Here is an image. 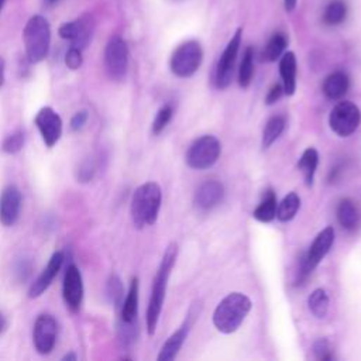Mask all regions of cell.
I'll return each instance as SVG.
<instances>
[{"label": "cell", "instance_id": "9", "mask_svg": "<svg viewBox=\"0 0 361 361\" xmlns=\"http://www.w3.org/2000/svg\"><path fill=\"white\" fill-rule=\"evenodd\" d=\"M104 66L110 79L123 80L128 68V48L126 41L114 35L104 48Z\"/></svg>", "mask_w": 361, "mask_h": 361}, {"label": "cell", "instance_id": "5", "mask_svg": "<svg viewBox=\"0 0 361 361\" xmlns=\"http://www.w3.org/2000/svg\"><path fill=\"white\" fill-rule=\"evenodd\" d=\"M333 243H334V228L331 226H327L316 235L307 252L303 255L300 261L299 274H298L299 283H302L307 278V275L320 264V261L330 251Z\"/></svg>", "mask_w": 361, "mask_h": 361}, {"label": "cell", "instance_id": "17", "mask_svg": "<svg viewBox=\"0 0 361 361\" xmlns=\"http://www.w3.org/2000/svg\"><path fill=\"white\" fill-rule=\"evenodd\" d=\"M224 196V188L217 180H206L202 183L195 195V204L200 210H210L216 207Z\"/></svg>", "mask_w": 361, "mask_h": 361}, {"label": "cell", "instance_id": "25", "mask_svg": "<svg viewBox=\"0 0 361 361\" xmlns=\"http://www.w3.org/2000/svg\"><path fill=\"white\" fill-rule=\"evenodd\" d=\"M286 45H288V37L283 32H275L267 42V45L262 51L261 59L265 62L276 61L285 51Z\"/></svg>", "mask_w": 361, "mask_h": 361}, {"label": "cell", "instance_id": "28", "mask_svg": "<svg viewBox=\"0 0 361 361\" xmlns=\"http://www.w3.org/2000/svg\"><path fill=\"white\" fill-rule=\"evenodd\" d=\"M252 75H254V49L251 47H247L243 54V59L238 71V85L243 89L248 87L252 80Z\"/></svg>", "mask_w": 361, "mask_h": 361}, {"label": "cell", "instance_id": "35", "mask_svg": "<svg viewBox=\"0 0 361 361\" xmlns=\"http://www.w3.org/2000/svg\"><path fill=\"white\" fill-rule=\"evenodd\" d=\"M83 62V56H82V49L76 48V47H71L65 55V63L69 69L76 71L82 66Z\"/></svg>", "mask_w": 361, "mask_h": 361}, {"label": "cell", "instance_id": "12", "mask_svg": "<svg viewBox=\"0 0 361 361\" xmlns=\"http://www.w3.org/2000/svg\"><path fill=\"white\" fill-rule=\"evenodd\" d=\"M34 124L37 126L45 147L52 148L62 135V118L49 106L41 107L34 117Z\"/></svg>", "mask_w": 361, "mask_h": 361}, {"label": "cell", "instance_id": "36", "mask_svg": "<svg viewBox=\"0 0 361 361\" xmlns=\"http://www.w3.org/2000/svg\"><path fill=\"white\" fill-rule=\"evenodd\" d=\"M313 353H314V355H316L319 360H322V361H329V360L333 358L330 345H329L327 340H324V338H320V340H317V341L313 344Z\"/></svg>", "mask_w": 361, "mask_h": 361}, {"label": "cell", "instance_id": "21", "mask_svg": "<svg viewBox=\"0 0 361 361\" xmlns=\"http://www.w3.org/2000/svg\"><path fill=\"white\" fill-rule=\"evenodd\" d=\"M279 73L282 78L283 93L288 96L295 93L296 89V58L293 52H286L279 62Z\"/></svg>", "mask_w": 361, "mask_h": 361}, {"label": "cell", "instance_id": "4", "mask_svg": "<svg viewBox=\"0 0 361 361\" xmlns=\"http://www.w3.org/2000/svg\"><path fill=\"white\" fill-rule=\"evenodd\" d=\"M23 39L27 59L31 63L44 61L48 55L51 44V28L45 17L39 14L30 17L23 31Z\"/></svg>", "mask_w": 361, "mask_h": 361}, {"label": "cell", "instance_id": "8", "mask_svg": "<svg viewBox=\"0 0 361 361\" xmlns=\"http://www.w3.org/2000/svg\"><path fill=\"white\" fill-rule=\"evenodd\" d=\"M361 123V111L351 102H338L330 111V128L340 137L351 135Z\"/></svg>", "mask_w": 361, "mask_h": 361}, {"label": "cell", "instance_id": "2", "mask_svg": "<svg viewBox=\"0 0 361 361\" xmlns=\"http://www.w3.org/2000/svg\"><path fill=\"white\" fill-rule=\"evenodd\" d=\"M162 192L158 183L145 182L138 186L131 197V217L135 227L152 226L159 213Z\"/></svg>", "mask_w": 361, "mask_h": 361}, {"label": "cell", "instance_id": "38", "mask_svg": "<svg viewBox=\"0 0 361 361\" xmlns=\"http://www.w3.org/2000/svg\"><path fill=\"white\" fill-rule=\"evenodd\" d=\"M89 118V113L87 110H79L78 113L73 114V117L71 118V128L73 131H79L80 128H83V126L86 124Z\"/></svg>", "mask_w": 361, "mask_h": 361}, {"label": "cell", "instance_id": "7", "mask_svg": "<svg viewBox=\"0 0 361 361\" xmlns=\"http://www.w3.org/2000/svg\"><path fill=\"white\" fill-rule=\"evenodd\" d=\"M220 152V141L214 135H203L189 147L186 162L193 169H206L219 159Z\"/></svg>", "mask_w": 361, "mask_h": 361}, {"label": "cell", "instance_id": "32", "mask_svg": "<svg viewBox=\"0 0 361 361\" xmlns=\"http://www.w3.org/2000/svg\"><path fill=\"white\" fill-rule=\"evenodd\" d=\"M24 131L23 130H17V131H14V133H11V134H8L4 140H3V142H1V151L3 152H6V154H17V152H20L21 149H23V147H24Z\"/></svg>", "mask_w": 361, "mask_h": 361}, {"label": "cell", "instance_id": "31", "mask_svg": "<svg viewBox=\"0 0 361 361\" xmlns=\"http://www.w3.org/2000/svg\"><path fill=\"white\" fill-rule=\"evenodd\" d=\"M106 295L109 298V300L116 306H121L123 299H124V288L121 283V279L118 278V275L111 274L107 279V285H106Z\"/></svg>", "mask_w": 361, "mask_h": 361}, {"label": "cell", "instance_id": "15", "mask_svg": "<svg viewBox=\"0 0 361 361\" xmlns=\"http://www.w3.org/2000/svg\"><path fill=\"white\" fill-rule=\"evenodd\" d=\"M23 196L16 185H7L0 193V223L11 227L17 223L21 212Z\"/></svg>", "mask_w": 361, "mask_h": 361}, {"label": "cell", "instance_id": "18", "mask_svg": "<svg viewBox=\"0 0 361 361\" xmlns=\"http://www.w3.org/2000/svg\"><path fill=\"white\" fill-rule=\"evenodd\" d=\"M190 326H192V317L189 314V317L183 322V324L165 341V344L162 345V348L158 354V361H171L178 355L180 347L183 345V343L188 337Z\"/></svg>", "mask_w": 361, "mask_h": 361}, {"label": "cell", "instance_id": "40", "mask_svg": "<svg viewBox=\"0 0 361 361\" xmlns=\"http://www.w3.org/2000/svg\"><path fill=\"white\" fill-rule=\"evenodd\" d=\"M4 71H6V63H4V59L0 56V87L4 85Z\"/></svg>", "mask_w": 361, "mask_h": 361}, {"label": "cell", "instance_id": "1", "mask_svg": "<svg viewBox=\"0 0 361 361\" xmlns=\"http://www.w3.org/2000/svg\"><path fill=\"white\" fill-rule=\"evenodd\" d=\"M176 255H178L176 244H169L168 248L164 252V257H162L161 264L158 267V271L155 274L149 302H148V306H147V316H145L148 334L155 333V329H157V324H158V320H159V314H161V310H162V305H164V300H165L168 279H169L171 271L175 265Z\"/></svg>", "mask_w": 361, "mask_h": 361}, {"label": "cell", "instance_id": "22", "mask_svg": "<svg viewBox=\"0 0 361 361\" xmlns=\"http://www.w3.org/2000/svg\"><path fill=\"white\" fill-rule=\"evenodd\" d=\"M138 312V278H133L128 292L121 303V323L134 324Z\"/></svg>", "mask_w": 361, "mask_h": 361}, {"label": "cell", "instance_id": "43", "mask_svg": "<svg viewBox=\"0 0 361 361\" xmlns=\"http://www.w3.org/2000/svg\"><path fill=\"white\" fill-rule=\"evenodd\" d=\"M76 360H78V355L75 353H69L62 357V361H76Z\"/></svg>", "mask_w": 361, "mask_h": 361}, {"label": "cell", "instance_id": "45", "mask_svg": "<svg viewBox=\"0 0 361 361\" xmlns=\"http://www.w3.org/2000/svg\"><path fill=\"white\" fill-rule=\"evenodd\" d=\"M4 3H6V0H0V11H1V8H3Z\"/></svg>", "mask_w": 361, "mask_h": 361}, {"label": "cell", "instance_id": "23", "mask_svg": "<svg viewBox=\"0 0 361 361\" xmlns=\"http://www.w3.org/2000/svg\"><path fill=\"white\" fill-rule=\"evenodd\" d=\"M276 196L272 190H267L262 200L259 202V204L255 207V210L252 212V216L262 223H268L271 220H274L276 217Z\"/></svg>", "mask_w": 361, "mask_h": 361}, {"label": "cell", "instance_id": "26", "mask_svg": "<svg viewBox=\"0 0 361 361\" xmlns=\"http://www.w3.org/2000/svg\"><path fill=\"white\" fill-rule=\"evenodd\" d=\"M300 206V199L295 192L288 193L279 203L276 207V217L281 221H289L295 217V214L298 213Z\"/></svg>", "mask_w": 361, "mask_h": 361}, {"label": "cell", "instance_id": "33", "mask_svg": "<svg viewBox=\"0 0 361 361\" xmlns=\"http://www.w3.org/2000/svg\"><path fill=\"white\" fill-rule=\"evenodd\" d=\"M172 114H173L172 106H169V104L162 106L158 110V113H157V116H155V118L152 121V133L154 134H159L166 127V124L171 121Z\"/></svg>", "mask_w": 361, "mask_h": 361}, {"label": "cell", "instance_id": "42", "mask_svg": "<svg viewBox=\"0 0 361 361\" xmlns=\"http://www.w3.org/2000/svg\"><path fill=\"white\" fill-rule=\"evenodd\" d=\"M6 327H7V320H6L4 314L0 313V334L6 330Z\"/></svg>", "mask_w": 361, "mask_h": 361}, {"label": "cell", "instance_id": "30", "mask_svg": "<svg viewBox=\"0 0 361 361\" xmlns=\"http://www.w3.org/2000/svg\"><path fill=\"white\" fill-rule=\"evenodd\" d=\"M307 305H309V309L310 312L316 316V317H324L327 314V310H329V296H327V292L322 288L319 289H314L309 299H307Z\"/></svg>", "mask_w": 361, "mask_h": 361}, {"label": "cell", "instance_id": "37", "mask_svg": "<svg viewBox=\"0 0 361 361\" xmlns=\"http://www.w3.org/2000/svg\"><path fill=\"white\" fill-rule=\"evenodd\" d=\"M31 271H32V264L30 259H20L16 265V275H17V279L18 281H25L30 275H31Z\"/></svg>", "mask_w": 361, "mask_h": 361}, {"label": "cell", "instance_id": "27", "mask_svg": "<svg viewBox=\"0 0 361 361\" xmlns=\"http://www.w3.org/2000/svg\"><path fill=\"white\" fill-rule=\"evenodd\" d=\"M285 117L283 116H272L262 131V148H268L271 144H274V141L282 134L283 128H285Z\"/></svg>", "mask_w": 361, "mask_h": 361}, {"label": "cell", "instance_id": "39", "mask_svg": "<svg viewBox=\"0 0 361 361\" xmlns=\"http://www.w3.org/2000/svg\"><path fill=\"white\" fill-rule=\"evenodd\" d=\"M282 93H283L282 85L275 83V85L269 89V92H268V94H267V97H265L267 104H274L276 100H279V97L282 96Z\"/></svg>", "mask_w": 361, "mask_h": 361}, {"label": "cell", "instance_id": "6", "mask_svg": "<svg viewBox=\"0 0 361 361\" xmlns=\"http://www.w3.org/2000/svg\"><path fill=\"white\" fill-rule=\"evenodd\" d=\"M203 51L197 41H186L180 44L171 56V71L179 78L192 76L200 66Z\"/></svg>", "mask_w": 361, "mask_h": 361}, {"label": "cell", "instance_id": "13", "mask_svg": "<svg viewBox=\"0 0 361 361\" xmlns=\"http://www.w3.org/2000/svg\"><path fill=\"white\" fill-rule=\"evenodd\" d=\"M83 279L80 269L75 265L71 264L66 268L65 276H63V283H62V298L66 305V307L72 312L76 313L80 310L82 302H83Z\"/></svg>", "mask_w": 361, "mask_h": 361}, {"label": "cell", "instance_id": "3", "mask_svg": "<svg viewBox=\"0 0 361 361\" xmlns=\"http://www.w3.org/2000/svg\"><path fill=\"white\" fill-rule=\"evenodd\" d=\"M250 310H251L250 298L244 293L233 292L227 295L214 309L213 324L219 331L224 334H230L240 327V324L244 322Z\"/></svg>", "mask_w": 361, "mask_h": 361}, {"label": "cell", "instance_id": "24", "mask_svg": "<svg viewBox=\"0 0 361 361\" xmlns=\"http://www.w3.org/2000/svg\"><path fill=\"white\" fill-rule=\"evenodd\" d=\"M317 164H319V154L314 148L305 149L302 157L299 158L298 168L302 172L303 179H305L307 186H310L313 183V178H314V173H316Z\"/></svg>", "mask_w": 361, "mask_h": 361}, {"label": "cell", "instance_id": "34", "mask_svg": "<svg viewBox=\"0 0 361 361\" xmlns=\"http://www.w3.org/2000/svg\"><path fill=\"white\" fill-rule=\"evenodd\" d=\"M96 172V165L92 159H85L79 166H78V171H76V179L78 182H82V183H86L89 182L93 175Z\"/></svg>", "mask_w": 361, "mask_h": 361}, {"label": "cell", "instance_id": "41", "mask_svg": "<svg viewBox=\"0 0 361 361\" xmlns=\"http://www.w3.org/2000/svg\"><path fill=\"white\" fill-rule=\"evenodd\" d=\"M296 1L298 0H283V6H285V10L286 11H292L296 6Z\"/></svg>", "mask_w": 361, "mask_h": 361}, {"label": "cell", "instance_id": "20", "mask_svg": "<svg viewBox=\"0 0 361 361\" xmlns=\"http://www.w3.org/2000/svg\"><path fill=\"white\" fill-rule=\"evenodd\" d=\"M348 86H350V79L347 73L341 71H336L324 79L322 90L327 99L338 100L347 93Z\"/></svg>", "mask_w": 361, "mask_h": 361}, {"label": "cell", "instance_id": "16", "mask_svg": "<svg viewBox=\"0 0 361 361\" xmlns=\"http://www.w3.org/2000/svg\"><path fill=\"white\" fill-rule=\"evenodd\" d=\"M63 259H65L63 251H55L52 254L47 267L42 269V272L38 275V278L31 283V286L28 289V298H31V299L39 298L49 288L54 278L58 275V272L63 264Z\"/></svg>", "mask_w": 361, "mask_h": 361}, {"label": "cell", "instance_id": "10", "mask_svg": "<svg viewBox=\"0 0 361 361\" xmlns=\"http://www.w3.org/2000/svg\"><path fill=\"white\" fill-rule=\"evenodd\" d=\"M241 35H243V28H237L231 39L228 41L227 47L224 48L217 66H216V73H214V80L216 86L219 89H226L233 78V71H234V62L238 54L240 42H241Z\"/></svg>", "mask_w": 361, "mask_h": 361}, {"label": "cell", "instance_id": "44", "mask_svg": "<svg viewBox=\"0 0 361 361\" xmlns=\"http://www.w3.org/2000/svg\"><path fill=\"white\" fill-rule=\"evenodd\" d=\"M59 0H45V3L48 4V6H54V4H56Z\"/></svg>", "mask_w": 361, "mask_h": 361}, {"label": "cell", "instance_id": "11", "mask_svg": "<svg viewBox=\"0 0 361 361\" xmlns=\"http://www.w3.org/2000/svg\"><path fill=\"white\" fill-rule=\"evenodd\" d=\"M56 331L58 324L52 314H39L35 319L32 329V343L38 354L47 355L49 354L56 343Z\"/></svg>", "mask_w": 361, "mask_h": 361}, {"label": "cell", "instance_id": "19", "mask_svg": "<svg viewBox=\"0 0 361 361\" xmlns=\"http://www.w3.org/2000/svg\"><path fill=\"white\" fill-rule=\"evenodd\" d=\"M337 220L340 226L348 231L355 230L361 221V213L358 206L351 199H341L337 206Z\"/></svg>", "mask_w": 361, "mask_h": 361}, {"label": "cell", "instance_id": "29", "mask_svg": "<svg viewBox=\"0 0 361 361\" xmlns=\"http://www.w3.org/2000/svg\"><path fill=\"white\" fill-rule=\"evenodd\" d=\"M347 16V6L341 0L330 1L323 13V20L327 25H337L345 20Z\"/></svg>", "mask_w": 361, "mask_h": 361}, {"label": "cell", "instance_id": "14", "mask_svg": "<svg viewBox=\"0 0 361 361\" xmlns=\"http://www.w3.org/2000/svg\"><path fill=\"white\" fill-rule=\"evenodd\" d=\"M92 31L93 20L90 16H82L75 21L63 23L58 30L61 38L71 41V47H76L79 49H83L89 44Z\"/></svg>", "mask_w": 361, "mask_h": 361}]
</instances>
